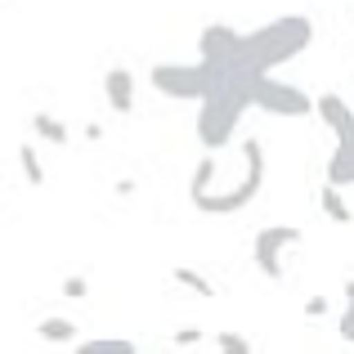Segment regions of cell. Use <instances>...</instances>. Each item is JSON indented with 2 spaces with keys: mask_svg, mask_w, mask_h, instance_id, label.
I'll list each match as a JSON object with an SVG mask.
<instances>
[{
  "mask_svg": "<svg viewBox=\"0 0 354 354\" xmlns=\"http://www.w3.org/2000/svg\"><path fill=\"white\" fill-rule=\"evenodd\" d=\"M238 153H242V180H234L229 189H216V180H220V157L216 153H207L198 162V171L189 180V198L202 216H238L265 189V144L256 135H247Z\"/></svg>",
  "mask_w": 354,
  "mask_h": 354,
  "instance_id": "7a4b0ae2",
  "label": "cell"
},
{
  "mask_svg": "<svg viewBox=\"0 0 354 354\" xmlns=\"http://www.w3.org/2000/svg\"><path fill=\"white\" fill-rule=\"evenodd\" d=\"M301 242V229L296 225H269L260 229L256 242H251V260H256V269L269 278V283H283V251L296 247Z\"/></svg>",
  "mask_w": 354,
  "mask_h": 354,
  "instance_id": "8992f818",
  "label": "cell"
},
{
  "mask_svg": "<svg viewBox=\"0 0 354 354\" xmlns=\"http://www.w3.org/2000/svg\"><path fill=\"white\" fill-rule=\"evenodd\" d=\"M305 314H310V319H323V314H328V296H310V301H305Z\"/></svg>",
  "mask_w": 354,
  "mask_h": 354,
  "instance_id": "d6986e66",
  "label": "cell"
},
{
  "mask_svg": "<svg viewBox=\"0 0 354 354\" xmlns=\"http://www.w3.org/2000/svg\"><path fill=\"white\" fill-rule=\"evenodd\" d=\"M59 292L68 296V301H86V296H90V283H86L81 274H68V278L59 283Z\"/></svg>",
  "mask_w": 354,
  "mask_h": 354,
  "instance_id": "e0dca14e",
  "label": "cell"
},
{
  "mask_svg": "<svg viewBox=\"0 0 354 354\" xmlns=\"http://www.w3.org/2000/svg\"><path fill=\"white\" fill-rule=\"evenodd\" d=\"M18 166H23V180L32 184V189H41V184H45V166H41L36 144H23V148H18Z\"/></svg>",
  "mask_w": 354,
  "mask_h": 354,
  "instance_id": "4fadbf2b",
  "label": "cell"
},
{
  "mask_svg": "<svg viewBox=\"0 0 354 354\" xmlns=\"http://www.w3.org/2000/svg\"><path fill=\"white\" fill-rule=\"evenodd\" d=\"M198 341H202V332H198V328H180V332H175V346H180V350L198 346Z\"/></svg>",
  "mask_w": 354,
  "mask_h": 354,
  "instance_id": "ac0fdd59",
  "label": "cell"
},
{
  "mask_svg": "<svg viewBox=\"0 0 354 354\" xmlns=\"http://www.w3.org/2000/svg\"><path fill=\"white\" fill-rule=\"evenodd\" d=\"M319 207H323V216H328L332 225H354V211H350L346 193H341L337 184H323V193H319Z\"/></svg>",
  "mask_w": 354,
  "mask_h": 354,
  "instance_id": "30bf717a",
  "label": "cell"
},
{
  "mask_svg": "<svg viewBox=\"0 0 354 354\" xmlns=\"http://www.w3.org/2000/svg\"><path fill=\"white\" fill-rule=\"evenodd\" d=\"M104 99H108V108H113V113H135V72L130 68H108L104 72Z\"/></svg>",
  "mask_w": 354,
  "mask_h": 354,
  "instance_id": "ba28073f",
  "label": "cell"
},
{
  "mask_svg": "<svg viewBox=\"0 0 354 354\" xmlns=\"http://www.w3.org/2000/svg\"><path fill=\"white\" fill-rule=\"evenodd\" d=\"M36 337L50 341V346H68V341H77L81 332H77V323H72V319L54 314V319H41V323H36Z\"/></svg>",
  "mask_w": 354,
  "mask_h": 354,
  "instance_id": "8fae6325",
  "label": "cell"
},
{
  "mask_svg": "<svg viewBox=\"0 0 354 354\" xmlns=\"http://www.w3.org/2000/svg\"><path fill=\"white\" fill-rule=\"evenodd\" d=\"M171 278H175V283H180V287H189V292L207 296V301H211V296H216V287H211L207 278L198 274V269H189V265H175V269H171Z\"/></svg>",
  "mask_w": 354,
  "mask_h": 354,
  "instance_id": "9a60e30c",
  "label": "cell"
},
{
  "mask_svg": "<svg viewBox=\"0 0 354 354\" xmlns=\"http://www.w3.org/2000/svg\"><path fill=\"white\" fill-rule=\"evenodd\" d=\"M0 189H5V180H0Z\"/></svg>",
  "mask_w": 354,
  "mask_h": 354,
  "instance_id": "44dd1931",
  "label": "cell"
},
{
  "mask_svg": "<svg viewBox=\"0 0 354 354\" xmlns=\"http://www.w3.org/2000/svg\"><path fill=\"white\" fill-rule=\"evenodd\" d=\"M251 108H260V113H269V117H310L314 99L305 95L301 86H287L274 72H265V77L251 81Z\"/></svg>",
  "mask_w": 354,
  "mask_h": 354,
  "instance_id": "5b68a950",
  "label": "cell"
},
{
  "mask_svg": "<svg viewBox=\"0 0 354 354\" xmlns=\"http://www.w3.org/2000/svg\"><path fill=\"white\" fill-rule=\"evenodd\" d=\"M32 130H36V139H45V144H54V148H63L72 139V130L63 126L59 117H50V113H36L32 117Z\"/></svg>",
  "mask_w": 354,
  "mask_h": 354,
  "instance_id": "7c38bea8",
  "label": "cell"
},
{
  "mask_svg": "<svg viewBox=\"0 0 354 354\" xmlns=\"http://www.w3.org/2000/svg\"><path fill=\"white\" fill-rule=\"evenodd\" d=\"M314 41V23L301 14H283L274 23L256 27V32H238L229 59L207 63L211 86H251L265 72H278L283 63H292L301 50H310Z\"/></svg>",
  "mask_w": 354,
  "mask_h": 354,
  "instance_id": "6da1fadb",
  "label": "cell"
},
{
  "mask_svg": "<svg viewBox=\"0 0 354 354\" xmlns=\"http://www.w3.org/2000/svg\"><path fill=\"white\" fill-rule=\"evenodd\" d=\"M234 41H238V32H234L229 23H207V27H202V36H198V59H202V63L229 59Z\"/></svg>",
  "mask_w": 354,
  "mask_h": 354,
  "instance_id": "9c48e42d",
  "label": "cell"
},
{
  "mask_svg": "<svg viewBox=\"0 0 354 354\" xmlns=\"http://www.w3.org/2000/svg\"><path fill=\"white\" fill-rule=\"evenodd\" d=\"M81 354H135V341L126 337H95V341H81Z\"/></svg>",
  "mask_w": 354,
  "mask_h": 354,
  "instance_id": "5bb4252c",
  "label": "cell"
},
{
  "mask_svg": "<svg viewBox=\"0 0 354 354\" xmlns=\"http://www.w3.org/2000/svg\"><path fill=\"white\" fill-rule=\"evenodd\" d=\"M135 193V180H117V198H130Z\"/></svg>",
  "mask_w": 354,
  "mask_h": 354,
  "instance_id": "ffe728a7",
  "label": "cell"
},
{
  "mask_svg": "<svg viewBox=\"0 0 354 354\" xmlns=\"http://www.w3.org/2000/svg\"><path fill=\"white\" fill-rule=\"evenodd\" d=\"M148 86L166 99H189V104H198L211 90V72H207L202 59L198 63H157V68L148 72Z\"/></svg>",
  "mask_w": 354,
  "mask_h": 354,
  "instance_id": "277c9868",
  "label": "cell"
},
{
  "mask_svg": "<svg viewBox=\"0 0 354 354\" xmlns=\"http://www.w3.org/2000/svg\"><path fill=\"white\" fill-rule=\"evenodd\" d=\"M198 104V144L207 153H225L238 135V121L251 108V86H211Z\"/></svg>",
  "mask_w": 354,
  "mask_h": 354,
  "instance_id": "3957f363",
  "label": "cell"
},
{
  "mask_svg": "<svg viewBox=\"0 0 354 354\" xmlns=\"http://www.w3.org/2000/svg\"><path fill=\"white\" fill-rule=\"evenodd\" d=\"M216 350H225V354H247L251 341L242 337V332H220V337H216Z\"/></svg>",
  "mask_w": 354,
  "mask_h": 354,
  "instance_id": "2e32d148",
  "label": "cell"
},
{
  "mask_svg": "<svg viewBox=\"0 0 354 354\" xmlns=\"http://www.w3.org/2000/svg\"><path fill=\"white\" fill-rule=\"evenodd\" d=\"M314 113H319L323 126L337 135V144H354V108L341 95H319L314 99Z\"/></svg>",
  "mask_w": 354,
  "mask_h": 354,
  "instance_id": "52a82bcc",
  "label": "cell"
}]
</instances>
